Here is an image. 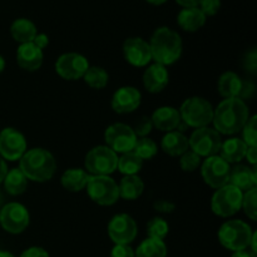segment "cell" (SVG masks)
Masks as SVG:
<instances>
[{
	"instance_id": "cell-1",
	"label": "cell",
	"mask_w": 257,
	"mask_h": 257,
	"mask_svg": "<svg viewBox=\"0 0 257 257\" xmlns=\"http://www.w3.org/2000/svg\"><path fill=\"white\" fill-rule=\"evenodd\" d=\"M248 118L250 112L243 100L238 98H227L213 110L212 122L218 133L235 135L242 130Z\"/></svg>"
},
{
	"instance_id": "cell-2",
	"label": "cell",
	"mask_w": 257,
	"mask_h": 257,
	"mask_svg": "<svg viewBox=\"0 0 257 257\" xmlns=\"http://www.w3.org/2000/svg\"><path fill=\"white\" fill-rule=\"evenodd\" d=\"M152 59L161 65H171L180 59L182 54V39L180 34L167 27L158 28L148 43Z\"/></svg>"
},
{
	"instance_id": "cell-3",
	"label": "cell",
	"mask_w": 257,
	"mask_h": 257,
	"mask_svg": "<svg viewBox=\"0 0 257 257\" xmlns=\"http://www.w3.org/2000/svg\"><path fill=\"white\" fill-rule=\"evenodd\" d=\"M19 170L28 180L45 182L54 176L57 162L52 153L43 148H33L19 160Z\"/></svg>"
},
{
	"instance_id": "cell-4",
	"label": "cell",
	"mask_w": 257,
	"mask_h": 257,
	"mask_svg": "<svg viewBox=\"0 0 257 257\" xmlns=\"http://www.w3.org/2000/svg\"><path fill=\"white\" fill-rule=\"evenodd\" d=\"M251 227L241 220H231L223 223L218 231V240L227 250L242 251L250 246L252 237Z\"/></svg>"
},
{
	"instance_id": "cell-5",
	"label": "cell",
	"mask_w": 257,
	"mask_h": 257,
	"mask_svg": "<svg viewBox=\"0 0 257 257\" xmlns=\"http://www.w3.org/2000/svg\"><path fill=\"white\" fill-rule=\"evenodd\" d=\"M181 120L190 127L202 128L212 122L213 108L208 100L201 97H191L186 99L178 110Z\"/></svg>"
},
{
	"instance_id": "cell-6",
	"label": "cell",
	"mask_w": 257,
	"mask_h": 257,
	"mask_svg": "<svg viewBox=\"0 0 257 257\" xmlns=\"http://www.w3.org/2000/svg\"><path fill=\"white\" fill-rule=\"evenodd\" d=\"M242 191L227 183L215 192L211 201V208L217 216L230 217L240 211L242 206Z\"/></svg>"
},
{
	"instance_id": "cell-7",
	"label": "cell",
	"mask_w": 257,
	"mask_h": 257,
	"mask_svg": "<svg viewBox=\"0 0 257 257\" xmlns=\"http://www.w3.org/2000/svg\"><path fill=\"white\" fill-rule=\"evenodd\" d=\"M84 163L93 176H108L117 170L118 157L107 146H98L88 152Z\"/></svg>"
},
{
	"instance_id": "cell-8",
	"label": "cell",
	"mask_w": 257,
	"mask_h": 257,
	"mask_svg": "<svg viewBox=\"0 0 257 257\" xmlns=\"http://www.w3.org/2000/svg\"><path fill=\"white\" fill-rule=\"evenodd\" d=\"M87 190L89 197L100 206L114 205L119 198L118 185L109 176H90Z\"/></svg>"
},
{
	"instance_id": "cell-9",
	"label": "cell",
	"mask_w": 257,
	"mask_h": 257,
	"mask_svg": "<svg viewBox=\"0 0 257 257\" xmlns=\"http://www.w3.org/2000/svg\"><path fill=\"white\" fill-rule=\"evenodd\" d=\"M222 140L220 133L208 127L197 128L188 140V146L200 157H211L220 152Z\"/></svg>"
},
{
	"instance_id": "cell-10",
	"label": "cell",
	"mask_w": 257,
	"mask_h": 257,
	"mask_svg": "<svg viewBox=\"0 0 257 257\" xmlns=\"http://www.w3.org/2000/svg\"><path fill=\"white\" fill-rule=\"evenodd\" d=\"M104 140L107 147L115 153H127L133 151L137 136L132 127L124 123H114L105 130Z\"/></svg>"
},
{
	"instance_id": "cell-11",
	"label": "cell",
	"mask_w": 257,
	"mask_h": 257,
	"mask_svg": "<svg viewBox=\"0 0 257 257\" xmlns=\"http://www.w3.org/2000/svg\"><path fill=\"white\" fill-rule=\"evenodd\" d=\"M203 181L212 188H221L227 185L230 180V163L226 162L221 156L215 155L207 157L202 165Z\"/></svg>"
},
{
	"instance_id": "cell-12",
	"label": "cell",
	"mask_w": 257,
	"mask_h": 257,
	"mask_svg": "<svg viewBox=\"0 0 257 257\" xmlns=\"http://www.w3.org/2000/svg\"><path fill=\"white\" fill-rule=\"evenodd\" d=\"M0 225L9 233L23 232L29 225V212L20 203H8L0 210Z\"/></svg>"
},
{
	"instance_id": "cell-13",
	"label": "cell",
	"mask_w": 257,
	"mask_h": 257,
	"mask_svg": "<svg viewBox=\"0 0 257 257\" xmlns=\"http://www.w3.org/2000/svg\"><path fill=\"white\" fill-rule=\"evenodd\" d=\"M138 232L137 223L130 215L114 216L108 225V235L115 245H130Z\"/></svg>"
},
{
	"instance_id": "cell-14",
	"label": "cell",
	"mask_w": 257,
	"mask_h": 257,
	"mask_svg": "<svg viewBox=\"0 0 257 257\" xmlns=\"http://www.w3.org/2000/svg\"><path fill=\"white\" fill-rule=\"evenodd\" d=\"M27 152L25 137L15 128H4L0 132V155L3 160L18 161Z\"/></svg>"
},
{
	"instance_id": "cell-15",
	"label": "cell",
	"mask_w": 257,
	"mask_h": 257,
	"mask_svg": "<svg viewBox=\"0 0 257 257\" xmlns=\"http://www.w3.org/2000/svg\"><path fill=\"white\" fill-rule=\"evenodd\" d=\"M89 68L87 58L78 53H65L58 58L55 70L62 78L67 80H77L84 77Z\"/></svg>"
},
{
	"instance_id": "cell-16",
	"label": "cell",
	"mask_w": 257,
	"mask_h": 257,
	"mask_svg": "<svg viewBox=\"0 0 257 257\" xmlns=\"http://www.w3.org/2000/svg\"><path fill=\"white\" fill-rule=\"evenodd\" d=\"M125 60L135 67H145L152 59L150 44L142 38H128L123 43Z\"/></svg>"
},
{
	"instance_id": "cell-17",
	"label": "cell",
	"mask_w": 257,
	"mask_h": 257,
	"mask_svg": "<svg viewBox=\"0 0 257 257\" xmlns=\"http://www.w3.org/2000/svg\"><path fill=\"white\" fill-rule=\"evenodd\" d=\"M140 90L133 87H122L113 94L112 108L119 114H125L137 109L141 104Z\"/></svg>"
},
{
	"instance_id": "cell-18",
	"label": "cell",
	"mask_w": 257,
	"mask_h": 257,
	"mask_svg": "<svg viewBox=\"0 0 257 257\" xmlns=\"http://www.w3.org/2000/svg\"><path fill=\"white\" fill-rule=\"evenodd\" d=\"M17 62L20 68L28 72H35L43 64V50L33 42L20 44L17 52Z\"/></svg>"
},
{
	"instance_id": "cell-19",
	"label": "cell",
	"mask_w": 257,
	"mask_h": 257,
	"mask_svg": "<svg viewBox=\"0 0 257 257\" xmlns=\"http://www.w3.org/2000/svg\"><path fill=\"white\" fill-rule=\"evenodd\" d=\"M143 84L151 93L162 92L168 84V72L165 65L155 63L148 67L143 74Z\"/></svg>"
},
{
	"instance_id": "cell-20",
	"label": "cell",
	"mask_w": 257,
	"mask_h": 257,
	"mask_svg": "<svg viewBox=\"0 0 257 257\" xmlns=\"http://www.w3.org/2000/svg\"><path fill=\"white\" fill-rule=\"evenodd\" d=\"M152 124L162 132H172L181 124V115L176 108L161 107L153 112Z\"/></svg>"
},
{
	"instance_id": "cell-21",
	"label": "cell",
	"mask_w": 257,
	"mask_h": 257,
	"mask_svg": "<svg viewBox=\"0 0 257 257\" xmlns=\"http://www.w3.org/2000/svg\"><path fill=\"white\" fill-rule=\"evenodd\" d=\"M228 183L235 186L240 191H250L257 185V171L256 166L253 168H248L247 166L238 165L233 167L230 172Z\"/></svg>"
},
{
	"instance_id": "cell-22",
	"label": "cell",
	"mask_w": 257,
	"mask_h": 257,
	"mask_svg": "<svg viewBox=\"0 0 257 257\" xmlns=\"http://www.w3.org/2000/svg\"><path fill=\"white\" fill-rule=\"evenodd\" d=\"M177 23L186 32H197L205 25L206 17L200 8H183L177 17Z\"/></svg>"
},
{
	"instance_id": "cell-23",
	"label": "cell",
	"mask_w": 257,
	"mask_h": 257,
	"mask_svg": "<svg viewBox=\"0 0 257 257\" xmlns=\"http://www.w3.org/2000/svg\"><path fill=\"white\" fill-rule=\"evenodd\" d=\"M243 80L233 72H226L218 79V93L223 98H238L242 90Z\"/></svg>"
},
{
	"instance_id": "cell-24",
	"label": "cell",
	"mask_w": 257,
	"mask_h": 257,
	"mask_svg": "<svg viewBox=\"0 0 257 257\" xmlns=\"http://www.w3.org/2000/svg\"><path fill=\"white\" fill-rule=\"evenodd\" d=\"M162 150L165 153L172 157L182 156L183 153L188 151V140L186 136H183L181 132H167V135L162 138Z\"/></svg>"
},
{
	"instance_id": "cell-25",
	"label": "cell",
	"mask_w": 257,
	"mask_h": 257,
	"mask_svg": "<svg viewBox=\"0 0 257 257\" xmlns=\"http://www.w3.org/2000/svg\"><path fill=\"white\" fill-rule=\"evenodd\" d=\"M247 151V146L242 140L238 138H230V140L225 141L221 145L220 153L221 157L226 161L227 163H235L240 162L246 155Z\"/></svg>"
},
{
	"instance_id": "cell-26",
	"label": "cell",
	"mask_w": 257,
	"mask_h": 257,
	"mask_svg": "<svg viewBox=\"0 0 257 257\" xmlns=\"http://www.w3.org/2000/svg\"><path fill=\"white\" fill-rule=\"evenodd\" d=\"M90 175L80 168H70L62 176V186L70 192H79L87 186Z\"/></svg>"
},
{
	"instance_id": "cell-27",
	"label": "cell",
	"mask_w": 257,
	"mask_h": 257,
	"mask_svg": "<svg viewBox=\"0 0 257 257\" xmlns=\"http://www.w3.org/2000/svg\"><path fill=\"white\" fill-rule=\"evenodd\" d=\"M10 33H12V37L14 38V40L22 43V44L33 42L35 35L38 34L34 23L29 19H25V18H20V19L13 22L12 27H10Z\"/></svg>"
},
{
	"instance_id": "cell-28",
	"label": "cell",
	"mask_w": 257,
	"mask_h": 257,
	"mask_svg": "<svg viewBox=\"0 0 257 257\" xmlns=\"http://www.w3.org/2000/svg\"><path fill=\"white\" fill-rule=\"evenodd\" d=\"M143 190H145L143 181L136 175L123 177L122 180H120L119 186H118L119 197L128 201L137 200V198L143 193Z\"/></svg>"
},
{
	"instance_id": "cell-29",
	"label": "cell",
	"mask_w": 257,
	"mask_h": 257,
	"mask_svg": "<svg viewBox=\"0 0 257 257\" xmlns=\"http://www.w3.org/2000/svg\"><path fill=\"white\" fill-rule=\"evenodd\" d=\"M3 182H4L7 192L12 196L22 195L28 187V178L19 168H13V170L8 171Z\"/></svg>"
},
{
	"instance_id": "cell-30",
	"label": "cell",
	"mask_w": 257,
	"mask_h": 257,
	"mask_svg": "<svg viewBox=\"0 0 257 257\" xmlns=\"http://www.w3.org/2000/svg\"><path fill=\"white\" fill-rule=\"evenodd\" d=\"M167 256V246L163 240L150 238L143 241L138 246L135 252V257H166Z\"/></svg>"
},
{
	"instance_id": "cell-31",
	"label": "cell",
	"mask_w": 257,
	"mask_h": 257,
	"mask_svg": "<svg viewBox=\"0 0 257 257\" xmlns=\"http://www.w3.org/2000/svg\"><path fill=\"white\" fill-rule=\"evenodd\" d=\"M143 166V160L138 157L133 151L127 153H123L120 158H118L117 168L120 171V173L125 176L137 175Z\"/></svg>"
},
{
	"instance_id": "cell-32",
	"label": "cell",
	"mask_w": 257,
	"mask_h": 257,
	"mask_svg": "<svg viewBox=\"0 0 257 257\" xmlns=\"http://www.w3.org/2000/svg\"><path fill=\"white\" fill-rule=\"evenodd\" d=\"M83 78L85 83L94 89H103L108 83V73L100 67H89Z\"/></svg>"
},
{
	"instance_id": "cell-33",
	"label": "cell",
	"mask_w": 257,
	"mask_h": 257,
	"mask_svg": "<svg viewBox=\"0 0 257 257\" xmlns=\"http://www.w3.org/2000/svg\"><path fill=\"white\" fill-rule=\"evenodd\" d=\"M133 152L142 160H151L157 155V145L150 138H141L136 142Z\"/></svg>"
},
{
	"instance_id": "cell-34",
	"label": "cell",
	"mask_w": 257,
	"mask_h": 257,
	"mask_svg": "<svg viewBox=\"0 0 257 257\" xmlns=\"http://www.w3.org/2000/svg\"><path fill=\"white\" fill-rule=\"evenodd\" d=\"M170 227L168 223L163 218L155 217L147 223V233L150 238H156V240H163L167 236Z\"/></svg>"
},
{
	"instance_id": "cell-35",
	"label": "cell",
	"mask_w": 257,
	"mask_h": 257,
	"mask_svg": "<svg viewBox=\"0 0 257 257\" xmlns=\"http://www.w3.org/2000/svg\"><path fill=\"white\" fill-rule=\"evenodd\" d=\"M256 201H257V188L253 187L250 191L243 195L242 197V206L245 215L247 216L250 220L256 221L257 218V210H256Z\"/></svg>"
},
{
	"instance_id": "cell-36",
	"label": "cell",
	"mask_w": 257,
	"mask_h": 257,
	"mask_svg": "<svg viewBox=\"0 0 257 257\" xmlns=\"http://www.w3.org/2000/svg\"><path fill=\"white\" fill-rule=\"evenodd\" d=\"M257 118L256 115H252L248 118L246 124L243 125V142L246 143L247 147H257V128H256Z\"/></svg>"
},
{
	"instance_id": "cell-37",
	"label": "cell",
	"mask_w": 257,
	"mask_h": 257,
	"mask_svg": "<svg viewBox=\"0 0 257 257\" xmlns=\"http://www.w3.org/2000/svg\"><path fill=\"white\" fill-rule=\"evenodd\" d=\"M180 165L181 168L186 171V172H193L201 165V157L197 153L193 152V151H187V152H185L181 156Z\"/></svg>"
},
{
	"instance_id": "cell-38",
	"label": "cell",
	"mask_w": 257,
	"mask_h": 257,
	"mask_svg": "<svg viewBox=\"0 0 257 257\" xmlns=\"http://www.w3.org/2000/svg\"><path fill=\"white\" fill-rule=\"evenodd\" d=\"M152 128H153V124H152V120H151V118L141 117L140 119L136 122L133 131H135L136 136H140L141 138H143V137H146V136H147L151 131H152Z\"/></svg>"
},
{
	"instance_id": "cell-39",
	"label": "cell",
	"mask_w": 257,
	"mask_h": 257,
	"mask_svg": "<svg viewBox=\"0 0 257 257\" xmlns=\"http://www.w3.org/2000/svg\"><path fill=\"white\" fill-rule=\"evenodd\" d=\"M198 7H200V10L205 14L206 18L213 17L220 10L221 0H202Z\"/></svg>"
},
{
	"instance_id": "cell-40",
	"label": "cell",
	"mask_w": 257,
	"mask_h": 257,
	"mask_svg": "<svg viewBox=\"0 0 257 257\" xmlns=\"http://www.w3.org/2000/svg\"><path fill=\"white\" fill-rule=\"evenodd\" d=\"M243 67L247 72H250L251 74H256L257 72V52L256 49L250 50L248 53H246L245 59H243Z\"/></svg>"
},
{
	"instance_id": "cell-41",
	"label": "cell",
	"mask_w": 257,
	"mask_h": 257,
	"mask_svg": "<svg viewBox=\"0 0 257 257\" xmlns=\"http://www.w3.org/2000/svg\"><path fill=\"white\" fill-rule=\"evenodd\" d=\"M110 257H135V251L130 245H115L112 248Z\"/></svg>"
},
{
	"instance_id": "cell-42",
	"label": "cell",
	"mask_w": 257,
	"mask_h": 257,
	"mask_svg": "<svg viewBox=\"0 0 257 257\" xmlns=\"http://www.w3.org/2000/svg\"><path fill=\"white\" fill-rule=\"evenodd\" d=\"M155 208L158 211V212L163 213H171L173 210H175V205L170 201L166 200H158L155 202Z\"/></svg>"
},
{
	"instance_id": "cell-43",
	"label": "cell",
	"mask_w": 257,
	"mask_h": 257,
	"mask_svg": "<svg viewBox=\"0 0 257 257\" xmlns=\"http://www.w3.org/2000/svg\"><path fill=\"white\" fill-rule=\"evenodd\" d=\"M20 257H49V253L42 247H30L25 250Z\"/></svg>"
},
{
	"instance_id": "cell-44",
	"label": "cell",
	"mask_w": 257,
	"mask_h": 257,
	"mask_svg": "<svg viewBox=\"0 0 257 257\" xmlns=\"http://www.w3.org/2000/svg\"><path fill=\"white\" fill-rule=\"evenodd\" d=\"M33 43H34L39 49L43 50L44 48L48 47V44H49V38H48L47 34H37L34 40H33Z\"/></svg>"
},
{
	"instance_id": "cell-45",
	"label": "cell",
	"mask_w": 257,
	"mask_h": 257,
	"mask_svg": "<svg viewBox=\"0 0 257 257\" xmlns=\"http://www.w3.org/2000/svg\"><path fill=\"white\" fill-rule=\"evenodd\" d=\"M245 157H247L248 162L251 165L256 166L257 163V147H247V151H246Z\"/></svg>"
},
{
	"instance_id": "cell-46",
	"label": "cell",
	"mask_w": 257,
	"mask_h": 257,
	"mask_svg": "<svg viewBox=\"0 0 257 257\" xmlns=\"http://www.w3.org/2000/svg\"><path fill=\"white\" fill-rule=\"evenodd\" d=\"M176 2H177V4H180L181 7L183 8H195L198 7L202 0H176Z\"/></svg>"
},
{
	"instance_id": "cell-47",
	"label": "cell",
	"mask_w": 257,
	"mask_h": 257,
	"mask_svg": "<svg viewBox=\"0 0 257 257\" xmlns=\"http://www.w3.org/2000/svg\"><path fill=\"white\" fill-rule=\"evenodd\" d=\"M8 173V166L7 163H5V161L3 160L2 157H0V183L4 181L5 176H7Z\"/></svg>"
},
{
	"instance_id": "cell-48",
	"label": "cell",
	"mask_w": 257,
	"mask_h": 257,
	"mask_svg": "<svg viewBox=\"0 0 257 257\" xmlns=\"http://www.w3.org/2000/svg\"><path fill=\"white\" fill-rule=\"evenodd\" d=\"M231 257H255V255H253V253L247 252V251L242 250V251H236V252H233V255Z\"/></svg>"
},
{
	"instance_id": "cell-49",
	"label": "cell",
	"mask_w": 257,
	"mask_h": 257,
	"mask_svg": "<svg viewBox=\"0 0 257 257\" xmlns=\"http://www.w3.org/2000/svg\"><path fill=\"white\" fill-rule=\"evenodd\" d=\"M256 241H257V232H253L252 237H251V241H250V246H251V248H252V253L255 256H256V252H257Z\"/></svg>"
},
{
	"instance_id": "cell-50",
	"label": "cell",
	"mask_w": 257,
	"mask_h": 257,
	"mask_svg": "<svg viewBox=\"0 0 257 257\" xmlns=\"http://www.w3.org/2000/svg\"><path fill=\"white\" fill-rule=\"evenodd\" d=\"M146 2L150 3V4H152V5H162V4H165L167 0H146Z\"/></svg>"
},
{
	"instance_id": "cell-51",
	"label": "cell",
	"mask_w": 257,
	"mask_h": 257,
	"mask_svg": "<svg viewBox=\"0 0 257 257\" xmlns=\"http://www.w3.org/2000/svg\"><path fill=\"white\" fill-rule=\"evenodd\" d=\"M4 68H5V60H4V58H3L2 55H0V73H2L3 70H4Z\"/></svg>"
},
{
	"instance_id": "cell-52",
	"label": "cell",
	"mask_w": 257,
	"mask_h": 257,
	"mask_svg": "<svg viewBox=\"0 0 257 257\" xmlns=\"http://www.w3.org/2000/svg\"><path fill=\"white\" fill-rule=\"evenodd\" d=\"M0 257H15V256L12 255L10 252H8V251H0Z\"/></svg>"
}]
</instances>
